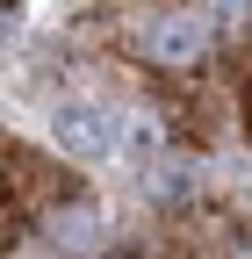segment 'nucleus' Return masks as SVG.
<instances>
[{
	"label": "nucleus",
	"instance_id": "nucleus-1",
	"mask_svg": "<svg viewBox=\"0 0 252 259\" xmlns=\"http://www.w3.org/2000/svg\"><path fill=\"white\" fill-rule=\"evenodd\" d=\"M51 137L65 144V151L101 158V151L122 144V115H115V108H87V101H72V108H58V115H51Z\"/></svg>",
	"mask_w": 252,
	"mask_h": 259
}]
</instances>
